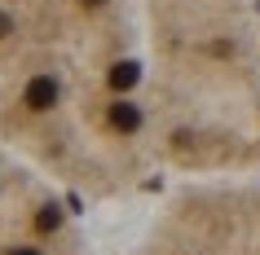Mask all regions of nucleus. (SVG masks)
Here are the masks:
<instances>
[{"label":"nucleus","mask_w":260,"mask_h":255,"mask_svg":"<svg viewBox=\"0 0 260 255\" xmlns=\"http://www.w3.org/2000/svg\"><path fill=\"white\" fill-rule=\"evenodd\" d=\"M146 123L172 185L260 176V0H146Z\"/></svg>","instance_id":"f03ea898"},{"label":"nucleus","mask_w":260,"mask_h":255,"mask_svg":"<svg viewBox=\"0 0 260 255\" xmlns=\"http://www.w3.org/2000/svg\"><path fill=\"white\" fill-rule=\"evenodd\" d=\"M80 207L53 176L0 150V255H97Z\"/></svg>","instance_id":"20e7f679"},{"label":"nucleus","mask_w":260,"mask_h":255,"mask_svg":"<svg viewBox=\"0 0 260 255\" xmlns=\"http://www.w3.org/2000/svg\"><path fill=\"white\" fill-rule=\"evenodd\" d=\"M0 150L84 207L150 185L146 0H0Z\"/></svg>","instance_id":"f257e3e1"},{"label":"nucleus","mask_w":260,"mask_h":255,"mask_svg":"<svg viewBox=\"0 0 260 255\" xmlns=\"http://www.w3.org/2000/svg\"><path fill=\"white\" fill-rule=\"evenodd\" d=\"M119 255H260V176L168 185Z\"/></svg>","instance_id":"7ed1b4c3"}]
</instances>
